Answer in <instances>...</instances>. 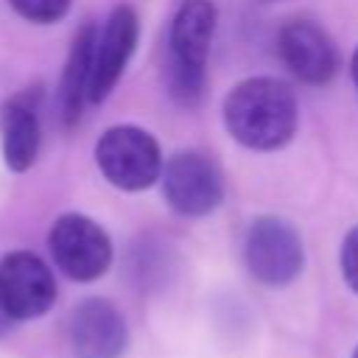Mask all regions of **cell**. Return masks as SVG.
<instances>
[{
	"label": "cell",
	"mask_w": 358,
	"mask_h": 358,
	"mask_svg": "<svg viewBox=\"0 0 358 358\" xmlns=\"http://www.w3.org/2000/svg\"><path fill=\"white\" fill-rule=\"evenodd\" d=\"M268 3H274V0H268Z\"/></svg>",
	"instance_id": "cell-17"
},
{
	"label": "cell",
	"mask_w": 358,
	"mask_h": 358,
	"mask_svg": "<svg viewBox=\"0 0 358 358\" xmlns=\"http://www.w3.org/2000/svg\"><path fill=\"white\" fill-rule=\"evenodd\" d=\"M95 25H84L70 48L67 64H64V76H62V90H59V109H62V120L64 126H76L87 95H90V70H92V45H95Z\"/></svg>",
	"instance_id": "cell-12"
},
{
	"label": "cell",
	"mask_w": 358,
	"mask_h": 358,
	"mask_svg": "<svg viewBox=\"0 0 358 358\" xmlns=\"http://www.w3.org/2000/svg\"><path fill=\"white\" fill-rule=\"evenodd\" d=\"M95 162L109 185L145 190L162 173L159 143L140 126H112L95 143Z\"/></svg>",
	"instance_id": "cell-3"
},
{
	"label": "cell",
	"mask_w": 358,
	"mask_h": 358,
	"mask_svg": "<svg viewBox=\"0 0 358 358\" xmlns=\"http://www.w3.org/2000/svg\"><path fill=\"white\" fill-rule=\"evenodd\" d=\"M0 134H3V157L6 165L17 173L28 171L36 162L39 154V115L36 109L22 98H11L0 109Z\"/></svg>",
	"instance_id": "cell-11"
},
{
	"label": "cell",
	"mask_w": 358,
	"mask_h": 358,
	"mask_svg": "<svg viewBox=\"0 0 358 358\" xmlns=\"http://www.w3.org/2000/svg\"><path fill=\"white\" fill-rule=\"evenodd\" d=\"M227 131L246 148H282L296 131V98L288 84L257 76L241 81L224 101Z\"/></svg>",
	"instance_id": "cell-1"
},
{
	"label": "cell",
	"mask_w": 358,
	"mask_h": 358,
	"mask_svg": "<svg viewBox=\"0 0 358 358\" xmlns=\"http://www.w3.org/2000/svg\"><path fill=\"white\" fill-rule=\"evenodd\" d=\"M215 31V6L210 0H182L168 34V90L190 106L204 92L207 53Z\"/></svg>",
	"instance_id": "cell-2"
},
{
	"label": "cell",
	"mask_w": 358,
	"mask_h": 358,
	"mask_svg": "<svg viewBox=\"0 0 358 358\" xmlns=\"http://www.w3.org/2000/svg\"><path fill=\"white\" fill-rule=\"evenodd\" d=\"M280 56L285 67L305 84H327L336 76L338 53L333 39L308 20H294L280 28L277 36Z\"/></svg>",
	"instance_id": "cell-10"
},
{
	"label": "cell",
	"mask_w": 358,
	"mask_h": 358,
	"mask_svg": "<svg viewBox=\"0 0 358 358\" xmlns=\"http://www.w3.org/2000/svg\"><path fill=\"white\" fill-rule=\"evenodd\" d=\"M48 246L56 266L76 282L98 280L112 263L109 235L101 229V224L78 213H67L53 221Z\"/></svg>",
	"instance_id": "cell-4"
},
{
	"label": "cell",
	"mask_w": 358,
	"mask_h": 358,
	"mask_svg": "<svg viewBox=\"0 0 358 358\" xmlns=\"http://www.w3.org/2000/svg\"><path fill=\"white\" fill-rule=\"evenodd\" d=\"M243 260L260 282L285 285L302 271L305 252L296 229L288 221L277 215H263L246 232Z\"/></svg>",
	"instance_id": "cell-5"
},
{
	"label": "cell",
	"mask_w": 358,
	"mask_h": 358,
	"mask_svg": "<svg viewBox=\"0 0 358 358\" xmlns=\"http://www.w3.org/2000/svg\"><path fill=\"white\" fill-rule=\"evenodd\" d=\"M137 36H140V22L131 6H117L103 31L95 34V45H92V70H90V95L87 101L101 103L115 84L120 81L134 48H137Z\"/></svg>",
	"instance_id": "cell-8"
},
{
	"label": "cell",
	"mask_w": 358,
	"mask_h": 358,
	"mask_svg": "<svg viewBox=\"0 0 358 358\" xmlns=\"http://www.w3.org/2000/svg\"><path fill=\"white\" fill-rule=\"evenodd\" d=\"M56 280L34 252H8L0 260V313L8 319H36L50 310Z\"/></svg>",
	"instance_id": "cell-7"
},
{
	"label": "cell",
	"mask_w": 358,
	"mask_h": 358,
	"mask_svg": "<svg viewBox=\"0 0 358 358\" xmlns=\"http://www.w3.org/2000/svg\"><path fill=\"white\" fill-rule=\"evenodd\" d=\"M341 271H344L347 285L358 294V227L350 229L341 243Z\"/></svg>",
	"instance_id": "cell-14"
},
{
	"label": "cell",
	"mask_w": 358,
	"mask_h": 358,
	"mask_svg": "<svg viewBox=\"0 0 358 358\" xmlns=\"http://www.w3.org/2000/svg\"><path fill=\"white\" fill-rule=\"evenodd\" d=\"M162 193L165 201L190 218L213 213L224 201V179L213 159L196 151H182L162 165Z\"/></svg>",
	"instance_id": "cell-6"
},
{
	"label": "cell",
	"mask_w": 358,
	"mask_h": 358,
	"mask_svg": "<svg viewBox=\"0 0 358 358\" xmlns=\"http://www.w3.org/2000/svg\"><path fill=\"white\" fill-rule=\"evenodd\" d=\"M70 347L78 358H120L129 341L126 319L106 299H84L70 313Z\"/></svg>",
	"instance_id": "cell-9"
},
{
	"label": "cell",
	"mask_w": 358,
	"mask_h": 358,
	"mask_svg": "<svg viewBox=\"0 0 358 358\" xmlns=\"http://www.w3.org/2000/svg\"><path fill=\"white\" fill-rule=\"evenodd\" d=\"M352 358H358V347H355V352H352Z\"/></svg>",
	"instance_id": "cell-16"
},
{
	"label": "cell",
	"mask_w": 358,
	"mask_h": 358,
	"mask_svg": "<svg viewBox=\"0 0 358 358\" xmlns=\"http://www.w3.org/2000/svg\"><path fill=\"white\" fill-rule=\"evenodd\" d=\"M8 3L20 17H25L28 22H39V25L62 20L70 8V0H8Z\"/></svg>",
	"instance_id": "cell-13"
},
{
	"label": "cell",
	"mask_w": 358,
	"mask_h": 358,
	"mask_svg": "<svg viewBox=\"0 0 358 358\" xmlns=\"http://www.w3.org/2000/svg\"><path fill=\"white\" fill-rule=\"evenodd\" d=\"M352 81H355V87H358V50L352 53Z\"/></svg>",
	"instance_id": "cell-15"
}]
</instances>
